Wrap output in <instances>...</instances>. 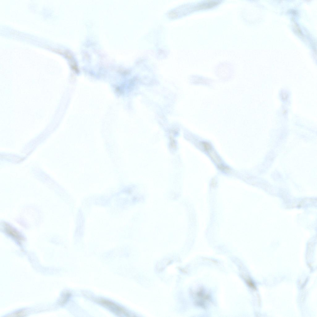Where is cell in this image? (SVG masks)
<instances>
[{"mask_svg": "<svg viewBox=\"0 0 317 317\" xmlns=\"http://www.w3.org/2000/svg\"><path fill=\"white\" fill-rule=\"evenodd\" d=\"M4 230L8 235L20 243L23 241L24 239L20 234L17 230L7 224L4 226Z\"/></svg>", "mask_w": 317, "mask_h": 317, "instance_id": "obj_2", "label": "cell"}, {"mask_svg": "<svg viewBox=\"0 0 317 317\" xmlns=\"http://www.w3.org/2000/svg\"><path fill=\"white\" fill-rule=\"evenodd\" d=\"M246 280V283L250 287L254 289H256V287L255 284L251 279H248Z\"/></svg>", "mask_w": 317, "mask_h": 317, "instance_id": "obj_8", "label": "cell"}, {"mask_svg": "<svg viewBox=\"0 0 317 317\" xmlns=\"http://www.w3.org/2000/svg\"><path fill=\"white\" fill-rule=\"evenodd\" d=\"M209 154L212 160L217 165V167L222 164L221 160L219 156L213 149L212 146L206 151Z\"/></svg>", "mask_w": 317, "mask_h": 317, "instance_id": "obj_4", "label": "cell"}, {"mask_svg": "<svg viewBox=\"0 0 317 317\" xmlns=\"http://www.w3.org/2000/svg\"><path fill=\"white\" fill-rule=\"evenodd\" d=\"M95 301L97 303L119 316H131L130 314L125 309L112 301L103 298L96 299Z\"/></svg>", "mask_w": 317, "mask_h": 317, "instance_id": "obj_1", "label": "cell"}, {"mask_svg": "<svg viewBox=\"0 0 317 317\" xmlns=\"http://www.w3.org/2000/svg\"><path fill=\"white\" fill-rule=\"evenodd\" d=\"M71 293L68 291H64L58 302L60 305L63 306L67 302L71 296Z\"/></svg>", "mask_w": 317, "mask_h": 317, "instance_id": "obj_6", "label": "cell"}, {"mask_svg": "<svg viewBox=\"0 0 317 317\" xmlns=\"http://www.w3.org/2000/svg\"><path fill=\"white\" fill-rule=\"evenodd\" d=\"M25 315H26L25 311L23 310H21L14 313L10 316L20 317L25 316Z\"/></svg>", "mask_w": 317, "mask_h": 317, "instance_id": "obj_7", "label": "cell"}, {"mask_svg": "<svg viewBox=\"0 0 317 317\" xmlns=\"http://www.w3.org/2000/svg\"><path fill=\"white\" fill-rule=\"evenodd\" d=\"M219 2L216 1H209L201 3L198 5V9H207L212 8L217 5Z\"/></svg>", "mask_w": 317, "mask_h": 317, "instance_id": "obj_5", "label": "cell"}, {"mask_svg": "<svg viewBox=\"0 0 317 317\" xmlns=\"http://www.w3.org/2000/svg\"><path fill=\"white\" fill-rule=\"evenodd\" d=\"M216 185V183L215 180H214L211 181V187H214Z\"/></svg>", "mask_w": 317, "mask_h": 317, "instance_id": "obj_9", "label": "cell"}, {"mask_svg": "<svg viewBox=\"0 0 317 317\" xmlns=\"http://www.w3.org/2000/svg\"><path fill=\"white\" fill-rule=\"evenodd\" d=\"M205 292L203 290L201 289L197 292L196 293V297H197L198 298H200V299L198 300H200V301L198 302L197 304L202 306H205V304L204 302H205L206 301H207L209 299H210V296Z\"/></svg>", "mask_w": 317, "mask_h": 317, "instance_id": "obj_3", "label": "cell"}]
</instances>
